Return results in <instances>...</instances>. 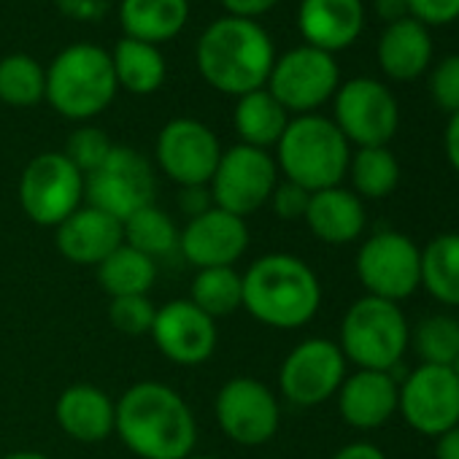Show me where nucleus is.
<instances>
[{
    "label": "nucleus",
    "mask_w": 459,
    "mask_h": 459,
    "mask_svg": "<svg viewBox=\"0 0 459 459\" xmlns=\"http://www.w3.org/2000/svg\"><path fill=\"white\" fill-rule=\"evenodd\" d=\"M114 432L141 459H186L197 421L186 400L160 381H138L117 400Z\"/></svg>",
    "instance_id": "f257e3e1"
},
{
    "label": "nucleus",
    "mask_w": 459,
    "mask_h": 459,
    "mask_svg": "<svg viewBox=\"0 0 459 459\" xmlns=\"http://www.w3.org/2000/svg\"><path fill=\"white\" fill-rule=\"evenodd\" d=\"M197 71L224 95L263 90L271 79L276 49L265 28L247 17H221L197 39Z\"/></svg>",
    "instance_id": "f03ea898"
},
{
    "label": "nucleus",
    "mask_w": 459,
    "mask_h": 459,
    "mask_svg": "<svg viewBox=\"0 0 459 459\" xmlns=\"http://www.w3.org/2000/svg\"><path fill=\"white\" fill-rule=\"evenodd\" d=\"M319 306V276L295 255H265L244 273V308L273 330H298L308 325Z\"/></svg>",
    "instance_id": "7ed1b4c3"
},
{
    "label": "nucleus",
    "mask_w": 459,
    "mask_h": 459,
    "mask_svg": "<svg viewBox=\"0 0 459 459\" xmlns=\"http://www.w3.org/2000/svg\"><path fill=\"white\" fill-rule=\"evenodd\" d=\"M276 165L287 181L308 192L341 186L349 170V141L333 119L303 114L290 119L281 141L276 143Z\"/></svg>",
    "instance_id": "20e7f679"
},
{
    "label": "nucleus",
    "mask_w": 459,
    "mask_h": 459,
    "mask_svg": "<svg viewBox=\"0 0 459 459\" xmlns=\"http://www.w3.org/2000/svg\"><path fill=\"white\" fill-rule=\"evenodd\" d=\"M119 84L111 55L95 44L63 49L47 71V100L65 119H92L106 111Z\"/></svg>",
    "instance_id": "39448f33"
},
{
    "label": "nucleus",
    "mask_w": 459,
    "mask_h": 459,
    "mask_svg": "<svg viewBox=\"0 0 459 459\" xmlns=\"http://www.w3.org/2000/svg\"><path fill=\"white\" fill-rule=\"evenodd\" d=\"M341 351L357 370L392 373L411 346V325L400 303L365 295L349 306L341 322Z\"/></svg>",
    "instance_id": "423d86ee"
},
{
    "label": "nucleus",
    "mask_w": 459,
    "mask_h": 459,
    "mask_svg": "<svg viewBox=\"0 0 459 459\" xmlns=\"http://www.w3.org/2000/svg\"><path fill=\"white\" fill-rule=\"evenodd\" d=\"M279 184V165L265 149L238 143L221 152L219 165L208 181V192L216 208L236 216L260 211Z\"/></svg>",
    "instance_id": "0eeeda50"
},
{
    "label": "nucleus",
    "mask_w": 459,
    "mask_h": 459,
    "mask_svg": "<svg viewBox=\"0 0 459 459\" xmlns=\"http://www.w3.org/2000/svg\"><path fill=\"white\" fill-rule=\"evenodd\" d=\"M357 276L368 295L400 303L421 287V249L397 230H381L359 247Z\"/></svg>",
    "instance_id": "6e6552de"
},
{
    "label": "nucleus",
    "mask_w": 459,
    "mask_h": 459,
    "mask_svg": "<svg viewBox=\"0 0 459 459\" xmlns=\"http://www.w3.org/2000/svg\"><path fill=\"white\" fill-rule=\"evenodd\" d=\"M157 181L152 162L127 146H114L106 162L84 176V197L92 208L111 213L125 221L135 211L154 203Z\"/></svg>",
    "instance_id": "1a4fd4ad"
},
{
    "label": "nucleus",
    "mask_w": 459,
    "mask_h": 459,
    "mask_svg": "<svg viewBox=\"0 0 459 459\" xmlns=\"http://www.w3.org/2000/svg\"><path fill=\"white\" fill-rule=\"evenodd\" d=\"M84 176L63 152H47L28 162L20 178V205L41 227L63 224L82 208Z\"/></svg>",
    "instance_id": "9d476101"
},
{
    "label": "nucleus",
    "mask_w": 459,
    "mask_h": 459,
    "mask_svg": "<svg viewBox=\"0 0 459 459\" xmlns=\"http://www.w3.org/2000/svg\"><path fill=\"white\" fill-rule=\"evenodd\" d=\"M221 432L241 446H263L273 440L281 424V405L273 389L257 378H230L213 403Z\"/></svg>",
    "instance_id": "9b49d317"
},
{
    "label": "nucleus",
    "mask_w": 459,
    "mask_h": 459,
    "mask_svg": "<svg viewBox=\"0 0 459 459\" xmlns=\"http://www.w3.org/2000/svg\"><path fill=\"white\" fill-rule=\"evenodd\" d=\"M338 79L341 71L335 57L306 44L273 63L265 90L287 111H298L303 117L327 103L338 92Z\"/></svg>",
    "instance_id": "f8f14e48"
},
{
    "label": "nucleus",
    "mask_w": 459,
    "mask_h": 459,
    "mask_svg": "<svg viewBox=\"0 0 459 459\" xmlns=\"http://www.w3.org/2000/svg\"><path fill=\"white\" fill-rule=\"evenodd\" d=\"M346 378V357L335 341L308 338L298 343L281 362L279 389L300 408H314L338 394Z\"/></svg>",
    "instance_id": "ddd939ff"
},
{
    "label": "nucleus",
    "mask_w": 459,
    "mask_h": 459,
    "mask_svg": "<svg viewBox=\"0 0 459 459\" xmlns=\"http://www.w3.org/2000/svg\"><path fill=\"white\" fill-rule=\"evenodd\" d=\"M335 125L349 143L386 146L400 125L394 95L376 79H351L335 92Z\"/></svg>",
    "instance_id": "4468645a"
},
{
    "label": "nucleus",
    "mask_w": 459,
    "mask_h": 459,
    "mask_svg": "<svg viewBox=\"0 0 459 459\" xmlns=\"http://www.w3.org/2000/svg\"><path fill=\"white\" fill-rule=\"evenodd\" d=\"M397 413H403L411 429L440 437L459 424V378L451 368L419 365L400 384Z\"/></svg>",
    "instance_id": "2eb2a0df"
},
{
    "label": "nucleus",
    "mask_w": 459,
    "mask_h": 459,
    "mask_svg": "<svg viewBox=\"0 0 459 459\" xmlns=\"http://www.w3.org/2000/svg\"><path fill=\"white\" fill-rule=\"evenodd\" d=\"M221 157L219 138L213 130L197 119L181 117L170 119L157 138V165L160 170L184 186H208Z\"/></svg>",
    "instance_id": "dca6fc26"
},
{
    "label": "nucleus",
    "mask_w": 459,
    "mask_h": 459,
    "mask_svg": "<svg viewBox=\"0 0 459 459\" xmlns=\"http://www.w3.org/2000/svg\"><path fill=\"white\" fill-rule=\"evenodd\" d=\"M249 249V227L247 219L208 208L200 216H192L178 233V252L197 271L203 268H236V263Z\"/></svg>",
    "instance_id": "f3484780"
},
{
    "label": "nucleus",
    "mask_w": 459,
    "mask_h": 459,
    "mask_svg": "<svg viewBox=\"0 0 459 459\" xmlns=\"http://www.w3.org/2000/svg\"><path fill=\"white\" fill-rule=\"evenodd\" d=\"M149 335L154 338L157 349L176 365L205 362L219 341L216 319L203 314L189 298L160 306Z\"/></svg>",
    "instance_id": "a211bd4d"
},
{
    "label": "nucleus",
    "mask_w": 459,
    "mask_h": 459,
    "mask_svg": "<svg viewBox=\"0 0 459 459\" xmlns=\"http://www.w3.org/2000/svg\"><path fill=\"white\" fill-rule=\"evenodd\" d=\"M57 230V249L74 265H100L108 255H114L122 241V221L111 213L84 205L76 208Z\"/></svg>",
    "instance_id": "6ab92c4d"
},
{
    "label": "nucleus",
    "mask_w": 459,
    "mask_h": 459,
    "mask_svg": "<svg viewBox=\"0 0 459 459\" xmlns=\"http://www.w3.org/2000/svg\"><path fill=\"white\" fill-rule=\"evenodd\" d=\"M400 403V384L386 370H357L343 378L338 389L341 419L354 429H378Z\"/></svg>",
    "instance_id": "aec40b11"
},
{
    "label": "nucleus",
    "mask_w": 459,
    "mask_h": 459,
    "mask_svg": "<svg viewBox=\"0 0 459 459\" xmlns=\"http://www.w3.org/2000/svg\"><path fill=\"white\" fill-rule=\"evenodd\" d=\"M298 25L308 47L327 55L357 41L365 25L362 0H303Z\"/></svg>",
    "instance_id": "412c9836"
},
{
    "label": "nucleus",
    "mask_w": 459,
    "mask_h": 459,
    "mask_svg": "<svg viewBox=\"0 0 459 459\" xmlns=\"http://www.w3.org/2000/svg\"><path fill=\"white\" fill-rule=\"evenodd\" d=\"M60 429L79 443H103L117 424V403L92 384H74L55 403Z\"/></svg>",
    "instance_id": "4be33fe9"
},
{
    "label": "nucleus",
    "mask_w": 459,
    "mask_h": 459,
    "mask_svg": "<svg viewBox=\"0 0 459 459\" xmlns=\"http://www.w3.org/2000/svg\"><path fill=\"white\" fill-rule=\"evenodd\" d=\"M303 221L322 244L346 247L365 233L368 213L362 197H357L351 189L330 186V189L311 192Z\"/></svg>",
    "instance_id": "5701e85b"
},
{
    "label": "nucleus",
    "mask_w": 459,
    "mask_h": 459,
    "mask_svg": "<svg viewBox=\"0 0 459 459\" xmlns=\"http://www.w3.org/2000/svg\"><path fill=\"white\" fill-rule=\"evenodd\" d=\"M432 60V41L421 22L405 17L392 22L378 41V63L389 79L413 82Z\"/></svg>",
    "instance_id": "b1692460"
},
{
    "label": "nucleus",
    "mask_w": 459,
    "mask_h": 459,
    "mask_svg": "<svg viewBox=\"0 0 459 459\" xmlns=\"http://www.w3.org/2000/svg\"><path fill=\"white\" fill-rule=\"evenodd\" d=\"M189 17V0H122L119 22L127 39L165 44L181 33Z\"/></svg>",
    "instance_id": "393cba45"
},
{
    "label": "nucleus",
    "mask_w": 459,
    "mask_h": 459,
    "mask_svg": "<svg viewBox=\"0 0 459 459\" xmlns=\"http://www.w3.org/2000/svg\"><path fill=\"white\" fill-rule=\"evenodd\" d=\"M233 125L236 133L241 135V143L268 152L281 141L290 125V111L263 87L238 98L233 111Z\"/></svg>",
    "instance_id": "a878e982"
},
{
    "label": "nucleus",
    "mask_w": 459,
    "mask_h": 459,
    "mask_svg": "<svg viewBox=\"0 0 459 459\" xmlns=\"http://www.w3.org/2000/svg\"><path fill=\"white\" fill-rule=\"evenodd\" d=\"M111 65H114V76L117 84L125 87L133 95H152L162 87L165 82V57L160 55V49L154 44L146 41H135V39H122L114 47L111 55Z\"/></svg>",
    "instance_id": "bb28decb"
},
{
    "label": "nucleus",
    "mask_w": 459,
    "mask_h": 459,
    "mask_svg": "<svg viewBox=\"0 0 459 459\" xmlns=\"http://www.w3.org/2000/svg\"><path fill=\"white\" fill-rule=\"evenodd\" d=\"M421 287L437 303L459 308V233H440L421 249Z\"/></svg>",
    "instance_id": "cd10ccee"
},
{
    "label": "nucleus",
    "mask_w": 459,
    "mask_h": 459,
    "mask_svg": "<svg viewBox=\"0 0 459 459\" xmlns=\"http://www.w3.org/2000/svg\"><path fill=\"white\" fill-rule=\"evenodd\" d=\"M157 279V263L127 244H122L114 255H108L98 265V281L103 292L114 298H130V295H149Z\"/></svg>",
    "instance_id": "c85d7f7f"
},
{
    "label": "nucleus",
    "mask_w": 459,
    "mask_h": 459,
    "mask_svg": "<svg viewBox=\"0 0 459 459\" xmlns=\"http://www.w3.org/2000/svg\"><path fill=\"white\" fill-rule=\"evenodd\" d=\"M351 192L362 200H381L389 197L400 184V162L386 146H365L357 149L349 160Z\"/></svg>",
    "instance_id": "c756f323"
},
{
    "label": "nucleus",
    "mask_w": 459,
    "mask_h": 459,
    "mask_svg": "<svg viewBox=\"0 0 459 459\" xmlns=\"http://www.w3.org/2000/svg\"><path fill=\"white\" fill-rule=\"evenodd\" d=\"M189 300L211 319L244 308V276L236 268H203L192 279Z\"/></svg>",
    "instance_id": "7c9ffc66"
},
{
    "label": "nucleus",
    "mask_w": 459,
    "mask_h": 459,
    "mask_svg": "<svg viewBox=\"0 0 459 459\" xmlns=\"http://www.w3.org/2000/svg\"><path fill=\"white\" fill-rule=\"evenodd\" d=\"M122 241L130 249L157 260L178 249V230L170 213L152 203L122 221Z\"/></svg>",
    "instance_id": "2f4dec72"
},
{
    "label": "nucleus",
    "mask_w": 459,
    "mask_h": 459,
    "mask_svg": "<svg viewBox=\"0 0 459 459\" xmlns=\"http://www.w3.org/2000/svg\"><path fill=\"white\" fill-rule=\"evenodd\" d=\"M47 98V71L30 55H9L0 60V100L30 108Z\"/></svg>",
    "instance_id": "473e14b6"
},
{
    "label": "nucleus",
    "mask_w": 459,
    "mask_h": 459,
    "mask_svg": "<svg viewBox=\"0 0 459 459\" xmlns=\"http://www.w3.org/2000/svg\"><path fill=\"white\" fill-rule=\"evenodd\" d=\"M411 346L421 365H440L451 368L459 357V319L451 314H432L424 316L411 330Z\"/></svg>",
    "instance_id": "72a5a7b5"
},
{
    "label": "nucleus",
    "mask_w": 459,
    "mask_h": 459,
    "mask_svg": "<svg viewBox=\"0 0 459 459\" xmlns=\"http://www.w3.org/2000/svg\"><path fill=\"white\" fill-rule=\"evenodd\" d=\"M111 149H114V143H111V138L103 130H98V127H79L76 133H71L63 154L74 162V168L82 176H90L92 170H98L106 162Z\"/></svg>",
    "instance_id": "f704fd0d"
},
{
    "label": "nucleus",
    "mask_w": 459,
    "mask_h": 459,
    "mask_svg": "<svg viewBox=\"0 0 459 459\" xmlns=\"http://www.w3.org/2000/svg\"><path fill=\"white\" fill-rule=\"evenodd\" d=\"M154 303L149 295H130V298H114L108 306L111 325L125 335H149L154 325Z\"/></svg>",
    "instance_id": "c9c22d12"
},
{
    "label": "nucleus",
    "mask_w": 459,
    "mask_h": 459,
    "mask_svg": "<svg viewBox=\"0 0 459 459\" xmlns=\"http://www.w3.org/2000/svg\"><path fill=\"white\" fill-rule=\"evenodd\" d=\"M429 92L437 108L448 114L459 111V55H451L437 63L429 79Z\"/></svg>",
    "instance_id": "e433bc0d"
},
{
    "label": "nucleus",
    "mask_w": 459,
    "mask_h": 459,
    "mask_svg": "<svg viewBox=\"0 0 459 459\" xmlns=\"http://www.w3.org/2000/svg\"><path fill=\"white\" fill-rule=\"evenodd\" d=\"M308 200H311V192L303 189L300 184L295 181H279L273 195H271V208L279 219L284 221H300L306 219V211H308Z\"/></svg>",
    "instance_id": "4c0bfd02"
},
{
    "label": "nucleus",
    "mask_w": 459,
    "mask_h": 459,
    "mask_svg": "<svg viewBox=\"0 0 459 459\" xmlns=\"http://www.w3.org/2000/svg\"><path fill=\"white\" fill-rule=\"evenodd\" d=\"M405 4L421 25H448L459 20V0H405Z\"/></svg>",
    "instance_id": "58836bf2"
},
{
    "label": "nucleus",
    "mask_w": 459,
    "mask_h": 459,
    "mask_svg": "<svg viewBox=\"0 0 459 459\" xmlns=\"http://www.w3.org/2000/svg\"><path fill=\"white\" fill-rule=\"evenodd\" d=\"M224 9L230 12V17H247V20H255L257 14H265L271 12L279 0H221Z\"/></svg>",
    "instance_id": "ea45409f"
},
{
    "label": "nucleus",
    "mask_w": 459,
    "mask_h": 459,
    "mask_svg": "<svg viewBox=\"0 0 459 459\" xmlns=\"http://www.w3.org/2000/svg\"><path fill=\"white\" fill-rule=\"evenodd\" d=\"M181 208H184V213H186L189 219H192V216H200V213L208 211V208H213V200H211L208 186H184Z\"/></svg>",
    "instance_id": "a19ab883"
},
{
    "label": "nucleus",
    "mask_w": 459,
    "mask_h": 459,
    "mask_svg": "<svg viewBox=\"0 0 459 459\" xmlns=\"http://www.w3.org/2000/svg\"><path fill=\"white\" fill-rule=\"evenodd\" d=\"M333 459H386V454H384L376 443L357 440V443H349V446L338 448V451L333 454Z\"/></svg>",
    "instance_id": "79ce46f5"
},
{
    "label": "nucleus",
    "mask_w": 459,
    "mask_h": 459,
    "mask_svg": "<svg viewBox=\"0 0 459 459\" xmlns=\"http://www.w3.org/2000/svg\"><path fill=\"white\" fill-rule=\"evenodd\" d=\"M443 146H446V157H448L451 168L459 173V111L451 114V119H448V125H446Z\"/></svg>",
    "instance_id": "37998d69"
},
{
    "label": "nucleus",
    "mask_w": 459,
    "mask_h": 459,
    "mask_svg": "<svg viewBox=\"0 0 459 459\" xmlns=\"http://www.w3.org/2000/svg\"><path fill=\"white\" fill-rule=\"evenodd\" d=\"M435 459H459V424L446 429L435 443Z\"/></svg>",
    "instance_id": "c03bdc74"
},
{
    "label": "nucleus",
    "mask_w": 459,
    "mask_h": 459,
    "mask_svg": "<svg viewBox=\"0 0 459 459\" xmlns=\"http://www.w3.org/2000/svg\"><path fill=\"white\" fill-rule=\"evenodd\" d=\"M376 12H378V17L389 20V25H392V22L405 20L408 4H405V0H376Z\"/></svg>",
    "instance_id": "a18cd8bd"
},
{
    "label": "nucleus",
    "mask_w": 459,
    "mask_h": 459,
    "mask_svg": "<svg viewBox=\"0 0 459 459\" xmlns=\"http://www.w3.org/2000/svg\"><path fill=\"white\" fill-rule=\"evenodd\" d=\"M4 459H49V456L41 454V451H12V454H6Z\"/></svg>",
    "instance_id": "49530a36"
},
{
    "label": "nucleus",
    "mask_w": 459,
    "mask_h": 459,
    "mask_svg": "<svg viewBox=\"0 0 459 459\" xmlns=\"http://www.w3.org/2000/svg\"><path fill=\"white\" fill-rule=\"evenodd\" d=\"M451 370H454V376H456V378H459V357H456V359H454V365H451Z\"/></svg>",
    "instance_id": "de8ad7c7"
},
{
    "label": "nucleus",
    "mask_w": 459,
    "mask_h": 459,
    "mask_svg": "<svg viewBox=\"0 0 459 459\" xmlns=\"http://www.w3.org/2000/svg\"><path fill=\"white\" fill-rule=\"evenodd\" d=\"M186 459H216V456H203V454H197V456H195V454H192V456H186Z\"/></svg>",
    "instance_id": "09e8293b"
}]
</instances>
